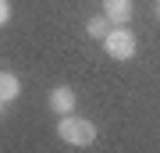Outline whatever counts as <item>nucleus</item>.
I'll use <instances>...</instances> for the list:
<instances>
[{
  "label": "nucleus",
  "instance_id": "nucleus-1",
  "mask_svg": "<svg viewBox=\"0 0 160 153\" xmlns=\"http://www.w3.org/2000/svg\"><path fill=\"white\" fill-rule=\"evenodd\" d=\"M57 135L68 142V146H89L96 139V125L86 118H75V114H64L61 125H57Z\"/></svg>",
  "mask_w": 160,
  "mask_h": 153
},
{
  "label": "nucleus",
  "instance_id": "nucleus-2",
  "mask_svg": "<svg viewBox=\"0 0 160 153\" xmlns=\"http://www.w3.org/2000/svg\"><path fill=\"white\" fill-rule=\"evenodd\" d=\"M103 50L114 57V61H132V57H135V36H132L128 28H110V32L103 36Z\"/></svg>",
  "mask_w": 160,
  "mask_h": 153
},
{
  "label": "nucleus",
  "instance_id": "nucleus-3",
  "mask_svg": "<svg viewBox=\"0 0 160 153\" xmlns=\"http://www.w3.org/2000/svg\"><path fill=\"white\" fill-rule=\"evenodd\" d=\"M50 110H57L61 118L75 110V89L71 85H57V89L50 93Z\"/></svg>",
  "mask_w": 160,
  "mask_h": 153
},
{
  "label": "nucleus",
  "instance_id": "nucleus-4",
  "mask_svg": "<svg viewBox=\"0 0 160 153\" xmlns=\"http://www.w3.org/2000/svg\"><path fill=\"white\" fill-rule=\"evenodd\" d=\"M103 14H107L110 22L125 25L128 18H132V0H103Z\"/></svg>",
  "mask_w": 160,
  "mask_h": 153
},
{
  "label": "nucleus",
  "instance_id": "nucleus-5",
  "mask_svg": "<svg viewBox=\"0 0 160 153\" xmlns=\"http://www.w3.org/2000/svg\"><path fill=\"white\" fill-rule=\"evenodd\" d=\"M18 93H22V82H18V75H11V71H0V103H11V100H18Z\"/></svg>",
  "mask_w": 160,
  "mask_h": 153
},
{
  "label": "nucleus",
  "instance_id": "nucleus-6",
  "mask_svg": "<svg viewBox=\"0 0 160 153\" xmlns=\"http://www.w3.org/2000/svg\"><path fill=\"white\" fill-rule=\"evenodd\" d=\"M107 22H110L107 14H96V18H89V22H86V32L92 36V39H103V36L110 32V28H107Z\"/></svg>",
  "mask_w": 160,
  "mask_h": 153
},
{
  "label": "nucleus",
  "instance_id": "nucleus-7",
  "mask_svg": "<svg viewBox=\"0 0 160 153\" xmlns=\"http://www.w3.org/2000/svg\"><path fill=\"white\" fill-rule=\"evenodd\" d=\"M7 18H11V4H7V0H0V25H4Z\"/></svg>",
  "mask_w": 160,
  "mask_h": 153
},
{
  "label": "nucleus",
  "instance_id": "nucleus-8",
  "mask_svg": "<svg viewBox=\"0 0 160 153\" xmlns=\"http://www.w3.org/2000/svg\"><path fill=\"white\" fill-rule=\"evenodd\" d=\"M157 14H160V0H157Z\"/></svg>",
  "mask_w": 160,
  "mask_h": 153
},
{
  "label": "nucleus",
  "instance_id": "nucleus-9",
  "mask_svg": "<svg viewBox=\"0 0 160 153\" xmlns=\"http://www.w3.org/2000/svg\"><path fill=\"white\" fill-rule=\"evenodd\" d=\"M0 107H4V103H0Z\"/></svg>",
  "mask_w": 160,
  "mask_h": 153
}]
</instances>
